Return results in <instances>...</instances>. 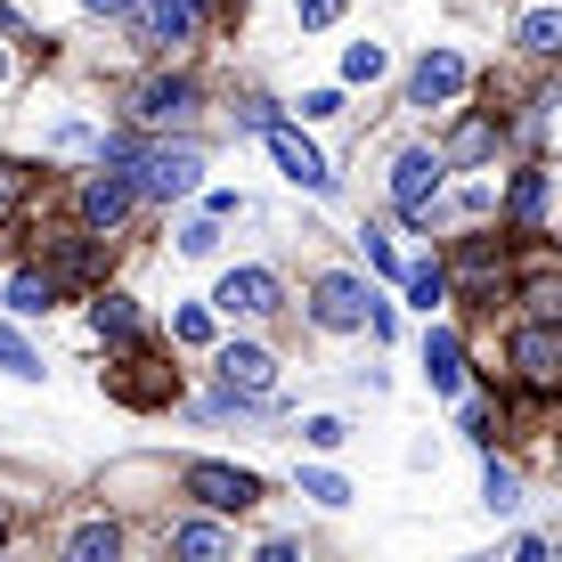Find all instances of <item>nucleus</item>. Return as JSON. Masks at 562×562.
Wrapping results in <instances>:
<instances>
[{"instance_id":"7c9ffc66","label":"nucleus","mask_w":562,"mask_h":562,"mask_svg":"<svg viewBox=\"0 0 562 562\" xmlns=\"http://www.w3.org/2000/svg\"><path fill=\"white\" fill-rule=\"evenodd\" d=\"M25 196H33V171L0 155V212H9V204H25Z\"/></svg>"},{"instance_id":"1a4fd4ad","label":"nucleus","mask_w":562,"mask_h":562,"mask_svg":"<svg viewBox=\"0 0 562 562\" xmlns=\"http://www.w3.org/2000/svg\"><path fill=\"white\" fill-rule=\"evenodd\" d=\"M514 383L521 392H562V326L554 318L514 326Z\"/></svg>"},{"instance_id":"58836bf2","label":"nucleus","mask_w":562,"mask_h":562,"mask_svg":"<svg viewBox=\"0 0 562 562\" xmlns=\"http://www.w3.org/2000/svg\"><path fill=\"white\" fill-rule=\"evenodd\" d=\"M554 196H562V164H554Z\"/></svg>"},{"instance_id":"6ab92c4d","label":"nucleus","mask_w":562,"mask_h":562,"mask_svg":"<svg viewBox=\"0 0 562 562\" xmlns=\"http://www.w3.org/2000/svg\"><path fill=\"white\" fill-rule=\"evenodd\" d=\"M57 562H123V521H106V514L74 521L66 547H57Z\"/></svg>"},{"instance_id":"9b49d317","label":"nucleus","mask_w":562,"mask_h":562,"mask_svg":"<svg viewBox=\"0 0 562 562\" xmlns=\"http://www.w3.org/2000/svg\"><path fill=\"white\" fill-rule=\"evenodd\" d=\"M261 139H269V155H278V171H285V180H294V188H310V196H335V164H326V155L310 147L302 131L285 123V114H278V123L261 131Z\"/></svg>"},{"instance_id":"ddd939ff","label":"nucleus","mask_w":562,"mask_h":562,"mask_svg":"<svg viewBox=\"0 0 562 562\" xmlns=\"http://www.w3.org/2000/svg\"><path fill=\"white\" fill-rule=\"evenodd\" d=\"M464 82H473V66L457 49H424L408 66V106H449V99H464Z\"/></svg>"},{"instance_id":"72a5a7b5","label":"nucleus","mask_w":562,"mask_h":562,"mask_svg":"<svg viewBox=\"0 0 562 562\" xmlns=\"http://www.w3.org/2000/svg\"><path fill=\"white\" fill-rule=\"evenodd\" d=\"M90 16H106V25H131V16H139V0H82Z\"/></svg>"},{"instance_id":"c756f323","label":"nucleus","mask_w":562,"mask_h":562,"mask_svg":"<svg viewBox=\"0 0 562 562\" xmlns=\"http://www.w3.org/2000/svg\"><path fill=\"white\" fill-rule=\"evenodd\" d=\"M171 342H212V310H171Z\"/></svg>"},{"instance_id":"6e6552de","label":"nucleus","mask_w":562,"mask_h":562,"mask_svg":"<svg viewBox=\"0 0 562 562\" xmlns=\"http://www.w3.org/2000/svg\"><path fill=\"white\" fill-rule=\"evenodd\" d=\"M212 310H221V318H278L285 310V278L261 269V261H245V269H228V278L212 285Z\"/></svg>"},{"instance_id":"cd10ccee","label":"nucleus","mask_w":562,"mask_h":562,"mask_svg":"<svg viewBox=\"0 0 562 562\" xmlns=\"http://www.w3.org/2000/svg\"><path fill=\"white\" fill-rule=\"evenodd\" d=\"M359 261L375 269V278H400V254H392V237H383V228H359Z\"/></svg>"},{"instance_id":"0eeeda50","label":"nucleus","mask_w":562,"mask_h":562,"mask_svg":"<svg viewBox=\"0 0 562 562\" xmlns=\"http://www.w3.org/2000/svg\"><path fill=\"white\" fill-rule=\"evenodd\" d=\"M204 16H212V0H139V16L123 33L139 49H188V42H204Z\"/></svg>"},{"instance_id":"39448f33","label":"nucleus","mask_w":562,"mask_h":562,"mask_svg":"<svg viewBox=\"0 0 562 562\" xmlns=\"http://www.w3.org/2000/svg\"><path fill=\"white\" fill-rule=\"evenodd\" d=\"M180 497H196V514H245V506H261V473L196 457V464H180Z\"/></svg>"},{"instance_id":"5701e85b","label":"nucleus","mask_w":562,"mask_h":562,"mask_svg":"<svg viewBox=\"0 0 562 562\" xmlns=\"http://www.w3.org/2000/svg\"><path fill=\"white\" fill-rule=\"evenodd\" d=\"M481 506H490V514H514L521 506V473H514V464H481Z\"/></svg>"},{"instance_id":"393cba45","label":"nucleus","mask_w":562,"mask_h":562,"mask_svg":"<svg viewBox=\"0 0 562 562\" xmlns=\"http://www.w3.org/2000/svg\"><path fill=\"white\" fill-rule=\"evenodd\" d=\"M171 237H180V261H212V254H221V221H212V212H196V221H180Z\"/></svg>"},{"instance_id":"c85d7f7f","label":"nucleus","mask_w":562,"mask_h":562,"mask_svg":"<svg viewBox=\"0 0 562 562\" xmlns=\"http://www.w3.org/2000/svg\"><path fill=\"white\" fill-rule=\"evenodd\" d=\"M302 440H310V449H342L351 424H342V416H302Z\"/></svg>"},{"instance_id":"9d476101","label":"nucleus","mask_w":562,"mask_h":562,"mask_svg":"<svg viewBox=\"0 0 562 562\" xmlns=\"http://www.w3.org/2000/svg\"><path fill=\"white\" fill-rule=\"evenodd\" d=\"M212 375H221V392H237V400H254V408H269V392H278V351H269V342H221Z\"/></svg>"},{"instance_id":"a19ab883","label":"nucleus","mask_w":562,"mask_h":562,"mask_svg":"<svg viewBox=\"0 0 562 562\" xmlns=\"http://www.w3.org/2000/svg\"><path fill=\"white\" fill-rule=\"evenodd\" d=\"M554 562H562V547H554Z\"/></svg>"},{"instance_id":"ea45409f","label":"nucleus","mask_w":562,"mask_h":562,"mask_svg":"<svg viewBox=\"0 0 562 562\" xmlns=\"http://www.w3.org/2000/svg\"><path fill=\"white\" fill-rule=\"evenodd\" d=\"M554 473H562V440H554Z\"/></svg>"},{"instance_id":"b1692460","label":"nucleus","mask_w":562,"mask_h":562,"mask_svg":"<svg viewBox=\"0 0 562 562\" xmlns=\"http://www.w3.org/2000/svg\"><path fill=\"white\" fill-rule=\"evenodd\" d=\"M449 294H457V285H449V269H440V261H416V269H408V302L424 310V318H432Z\"/></svg>"},{"instance_id":"4468645a","label":"nucleus","mask_w":562,"mask_h":562,"mask_svg":"<svg viewBox=\"0 0 562 562\" xmlns=\"http://www.w3.org/2000/svg\"><path fill=\"white\" fill-rule=\"evenodd\" d=\"M547 204H554V164H521L514 171V188H506V228L514 237H538V221H547Z\"/></svg>"},{"instance_id":"c9c22d12","label":"nucleus","mask_w":562,"mask_h":562,"mask_svg":"<svg viewBox=\"0 0 562 562\" xmlns=\"http://www.w3.org/2000/svg\"><path fill=\"white\" fill-rule=\"evenodd\" d=\"M254 562H302V547H294V538H269V547H261Z\"/></svg>"},{"instance_id":"dca6fc26","label":"nucleus","mask_w":562,"mask_h":562,"mask_svg":"<svg viewBox=\"0 0 562 562\" xmlns=\"http://www.w3.org/2000/svg\"><path fill=\"white\" fill-rule=\"evenodd\" d=\"M497 139H506V114H464V123H457V139L449 147H440V155H449V171H473V164H490V155H497Z\"/></svg>"},{"instance_id":"f8f14e48","label":"nucleus","mask_w":562,"mask_h":562,"mask_svg":"<svg viewBox=\"0 0 562 562\" xmlns=\"http://www.w3.org/2000/svg\"><path fill=\"white\" fill-rule=\"evenodd\" d=\"M164 554L171 562H237V538H228L221 514H180L164 530Z\"/></svg>"},{"instance_id":"423d86ee","label":"nucleus","mask_w":562,"mask_h":562,"mask_svg":"<svg viewBox=\"0 0 562 562\" xmlns=\"http://www.w3.org/2000/svg\"><path fill=\"white\" fill-rule=\"evenodd\" d=\"M139 204H147V196H139V180H131V171H114V164H99L82 188H74V221H82L90 237H114V228H123Z\"/></svg>"},{"instance_id":"a211bd4d","label":"nucleus","mask_w":562,"mask_h":562,"mask_svg":"<svg viewBox=\"0 0 562 562\" xmlns=\"http://www.w3.org/2000/svg\"><path fill=\"white\" fill-rule=\"evenodd\" d=\"M90 326H99V342H114V351H139L147 342V318H139L131 294H99L90 302Z\"/></svg>"},{"instance_id":"aec40b11","label":"nucleus","mask_w":562,"mask_h":562,"mask_svg":"<svg viewBox=\"0 0 562 562\" xmlns=\"http://www.w3.org/2000/svg\"><path fill=\"white\" fill-rule=\"evenodd\" d=\"M57 302H66V278H57V269H16L9 278V318H49Z\"/></svg>"},{"instance_id":"a878e982","label":"nucleus","mask_w":562,"mask_h":562,"mask_svg":"<svg viewBox=\"0 0 562 562\" xmlns=\"http://www.w3.org/2000/svg\"><path fill=\"white\" fill-rule=\"evenodd\" d=\"M302 497H310V506H351V481L326 473V464H310V473H302Z\"/></svg>"},{"instance_id":"4be33fe9","label":"nucleus","mask_w":562,"mask_h":562,"mask_svg":"<svg viewBox=\"0 0 562 562\" xmlns=\"http://www.w3.org/2000/svg\"><path fill=\"white\" fill-rule=\"evenodd\" d=\"M0 375H16V383H42V351H33V342L16 335L9 318H0Z\"/></svg>"},{"instance_id":"f704fd0d","label":"nucleus","mask_w":562,"mask_h":562,"mask_svg":"<svg viewBox=\"0 0 562 562\" xmlns=\"http://www.w3.org/2000/svg\"><path fill=\"white\" fill-rule=\"evenodd\" d=\"M506 562H554V547H547V538H521V547H514Z\"/></svg>"},{"instance_id":"f3484780","label":"nucleus","mask_w":562,"mask_h":562,"mask_svg":"<svg viewBox=\"0 0 562 562\" xmlns=\"http://www.w3.org/2000/svg\"><path fill=\"white\" fill-rule=\"evenodd\" d=\"M424 383H432L440 400L464 392V342L449 335V326H424Z\"/></svg>"},{"instance_id":"412c9836","label":"nucleus","mask_w":562,"mask_h":562,"mask_svg":"<svg viewBox=\"0 0 562 562\" xmlns=\"http://www.w3.org/2000/svg\"><path fill=\"white\" fill-rule=\"evenodd\" d=\"M514 42L530 49V57H562V9H554V0L521 9V16H514Z\"/></svg>"},{"instance_id":"2eb2a0df","label":"nucleus","mask_w":562,"mask_h":562,"mask_svg":"<svg viewBox=\"0 0 562 562\" xmlns=\"http://www.w3.org/2000/svg\"><path fill=\"white\" fill-rule=\"evenodd\" d=\"M49 245V261L66 285H90V278H106V237H90V228H66V237H42Z\"/></svg>"},{"instance_id":"7ed1b4c3","label":"nucleus","mask_w":562,"mask_h":562,"mask_svg":"<svg viewBox=\"0 0 562 562\" xmlns=\"http://www.w3.org/2000/svg\"><path fill=\"white\" fill-rule=\"evenodd\" d=\"M204 106V90H196V74H147V82H131V99H123V123H139V131H155V139H164V131H180L188 114Z\"/></svg>"},{"instance_id":"4c0bfd02","label":"nucleus","mask_w":562,"mask_h":562,"mask_svg":"<svg viewBox=\"0 0 562 562\" xmlns=\"http://www.w3.org/2000/svg\"><path fill=\"white\" fill-rule=\"evenodd\" d=\"M0 538H9V506H0Z\"/></svg>"},{"instance_id":"e433bc0d","label":"nucleus","mask_w":562,"mask_h":562,"mask_svg":"<svg viewBox=\"0 0 562 562\" xmlns=\"http://www.w3.org/2000/svg\"><path fill=\"white\" fill-rule=\"evenodd\" d=\"M0 90H9V49H0Z\"/></svg>"},{"instance_id":"f03ea898","label":"nucleus","mask_w":562,"mask_h":562,"mask_svg":"<svg viewBox=\"0 0 562 562\" xmlns=\"http://www.w3.org/2000/svg\"><path fill=\"white\" fill-rule=\"evenodd\" d=\"M440 188H449V155H440V147H400L392 155V212L408 228L440 221Z\"/></svg>"},{"instance_id":"2f4dec72","label":"nucleus","mask_w":562,"mask_h":562,"mask_svg":"<svg viewBox=\"0 0 562 562\" xmlns=\"http://www.w3.org/2000/svg\"><path fill=\"white\" fill-rule=\"evenodd\" d=\"M342 114V90H302V123H335Z\"/></svg>"},{"instance_id":"473e14b6","label":"nucleus","mask_w":562,"mask_h":562,"mask_svg":"<svg viewBox=\"0 0 562 562\" xmlns=\"http://www.w3.org/2000/svg\"><path fill=\"white\" fill-rule=\"evenodd\" d=\"M335 16H342V0H294V25H310V33L335 25Z\"/></svg>"},{"instance_id":"bb28decb","label":"nucleus","mask_w":562,"mask_h":562,"mask_svg":"<svg viewBox=\"0 0 562 562\" xmlns=\"http://www.w3.org/2000/svg\"><path fill=\"white\" fill-rule=\"evenodd\" d=\"M383 66H392V57H383L375 42H351V49H342V82H375Z\"/></svg>"},{"instance_id":"f257e3e1","label":"nucleus","mask_w":562,"mask_h":562,"mask_svg":"<svg viewBox=\"0 0 562 562\" xmlns=\"http://www.w3.org/2000/svg\"><path fill=\"white\" fill-rule=\"evenodd\" d=\"M131 180H139L147 204H180L204 188V147L196 139H147L139 164H131Z\"/></svg>"},{"instance_id":"20e7f679","label":"nucleus","mask_w":562,"mask_h":562,"mask_svg":"<svg viewBox=\"0 0 562 562\" xmlns=\"http://www.w3.org/2000/svg\"><path fill=\"white\" fill-rule=\"evenodd\" d=\"M310 326H318V335H359L367 326V310H375V294H367V278L359 269H318V278H310Z\"/></svg>"}]
</instances>
